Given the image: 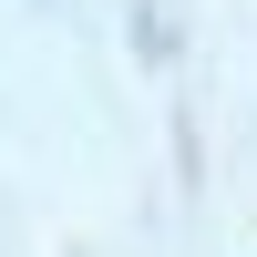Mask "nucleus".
Returning a JSON list of instances; mask_svg holds the SVG:
<instances>
[]
</instances>
